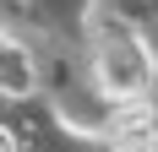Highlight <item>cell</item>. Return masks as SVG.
<instances>
[{"instance_id":"obj_1","label":"cell","mask_w":158,"mask_h":152,"mask_svg":"<svg viewBox=\"0 0 158 152\" xmlns=\"http://www.w3.org/2000/svg\"><path fill=\"white\" fill-rule=\"evenodd\" d=\"M98 82L126 103V98H142L147 82H153V65H147V49L136 38H109L98 49Z\"/></svg>"},{"instance_id":"obj_2","label":"cell","mask_w":158,"mask_h":152,"mask_svg":"<svg viewBox=\"0 0 158 152\" xmlns=\"http://www.w3.org/2000/svg\"><path fill=\"white\" fill-rule=\"evenodd\" d=\"M109 147L114 152H158V114L147 98H126L109 120Z\"/></svg>"},{"instance_id":"obj_3","label":"cell","mask_w":158,"mask_h":152,"mask_svg":"<svg viewBox=\"0 0 158 152\" xmlns=\"http://www.w3.org/2000/svg\"><path fill=\"white\" fill-rule=\"evenodd\" d=\"M0 152H11V147H6V136H0Z\"/></svg>"}]
</instances>
